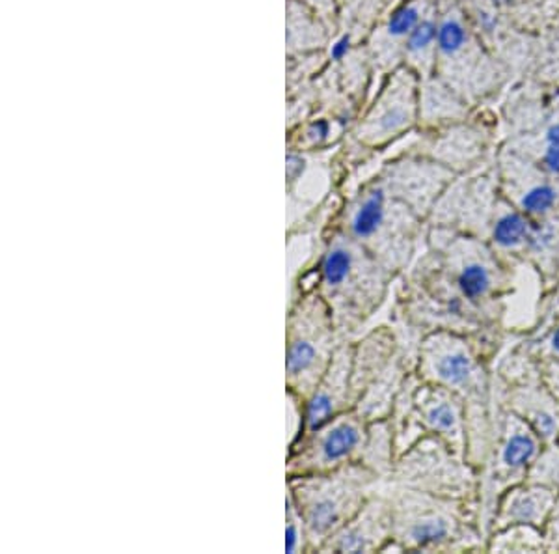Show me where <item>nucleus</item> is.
Masks as SVG:
<instances>
[{
  "instance_id": "f257e3e1",
  "label": "nucleus",
  "mask_w": 559,
  "mask_h": 554,
  "mask_svg": "<svg viewBox=\"0 0 559 554\" xmlns=\"http://www.w3.org/2000/svg\"><path fill=\"white\" fill-rule=\"evenodd\" d=\"M316 292L331 308L337 331L353 340L386 300L395 274L344 232L331 228L316 263Z\"/></svg>"
},
{
  "instance_id": "f03ea898",
  "label": "nucleus",
  "mask_w": 559,
  "mask_h": 554,
  "mask_svg": "<svg viewBox=\"0 0 559 554\" xmlns=\"http://www.w3.org/2000/svg\"><path fill=\"white\" fill-rule=\"evenodd\" d=\"M419 379L457 392L466 405L468 452L472 467H484L492 440L489 419V377L468 340L448 329L427 332L414 361Z\"/></svg>"
},
{
  "instance_id": "7ed1b4c3",
  "label": "nucleus",
  "mask_w": 559,
  "mask_h": 554,
  "mask_svg": "<svg viewBox=\"0 0 559 554\" xmlns=\"http://www.w3.org/2000/svg\"><path fill=\"white\" fill-rule=\"evenodd\" d=\"M379 490L392 504L394 522L392 543L384 553H452L484 547L471 500L440 497L388 482H381Z\"/></svg>"
},
{
  "instance_id": "20e7f679",
  "label": "nucleus",
  "mask_w": 559,
  "mask_h": 554,
  "mask_svg": "<svg viewBox=\"0 0 559 554\" xmlns=\"http://www.w3.org/2000/svg\"><path fill=\"white\" fill-rule=\"evenodd\" d=\"M424 221L376 176L344 197L331 228L362 245L397 276L413 260Z\"/></svg>"
},
{
  "instance_id": "39448f33",
  "label": "nucleus",
  "mask_w": 559,
  "mask_h": 554,
  "mask_svg": "<svg viewBox=\"0 0 559 554\" xmlns=\"http://www.w3.org/2000/svg\"><path fill=\"white\" fill-rule=\"evenodd\" d=\"M286 479V491L305 521L310 553H319L324 542L362 508L381 484L362 463Z\"/></svg>"
},
{
  "instance_id": "423d86ee",
  "label": "nucleus",
  "mask_w": 559,
  "mask_h": 554,
  "mask_svg": "<svg viewBox=\"0 0 559 554\" xmlns=\"http://www.w3.org/2000/svg\"><path fill=\"white\" fill-rule=\"evenodd\" d=\"M344 342L331 308L318 292L299 295L289 303L286 314V389L306 400Z\"/></svg>"
},
{
  "instance_id": "0eeeda50",
  "label": "nucleus",
  "mask_w": 559,
  "mask_h": 554,
  "mask_svg": "<svg viewBox=\"0 0 559 554\" xmlns=\"http://www.w3.org/2000/svg\"><path fill=\"white\" fill-rule=\"evenodd\" d=\"M490 440L479 485V521L490 530L496 504L513 485L526 482L527 472L539 458L545 443L519 414L506 409Z\"/></svg>"
},
{
  "instance_id": "6e6552de",
  "label": "nucleus",
  "mask_w": 559,
  "mask_h": 554,
  "mask_svg": "<svg viewBox=\"0 0 559 554\" xmlns=\"http://www.w3.org/2000/svg\"><path fill=\"white\" fill-rule=\"evenodd\" d=\"M384 482L463 500H471L477 490L474 467L466 465V459L431 434L421 435L397 456L392 474Z\"/></svg>"
},
{
  "instance_id": "1a4fd4ad",
  "label": "nucleus",
  "mask_w": 559,
  "mask_h": 554,
  "mask_svg": "<svg viewBox=\"0 0 559 554\" xmlns=\"http://www.w3.org/2000/svg\"><path fill=\"white\" fill-rule=\"evenodd\" d=\"M419 123V76L407 66L395 68L376 99L353 129L362 150H381L407 134Z\"/></svg>"
},
{
  "instance_id": "9d476101",
  "label": "nucleus",
  "mask_w": 559,
  "mask_h": 554,
  "mask_svg": "<svg viewBox=\"0 0 559 554\" xmlns=\"http://www.w3.org/2000/svg\"><path fill=\"white\" fill-rule=\"evenodd\" d=\"M368 427L369 422L350 409L306 432L286 450V476L336 471L349 463H360Z\"/></svg>"
},
{
  "instance_id": "9b49d317",
  "label": "nucleus",
  "mask_w": 559,
  "mask_h": 554,
  "mask_svg": "<svg viewBox=\"0 0 559 554\" xmlns=\"http://www.w3.org/2000/svg\"><path fill=\"white\" fill-rule=\"evenodd\" d=\"M377 176L395 198L413 208L419 217L427 219L452 173L437 161L405 155L382 165Z\"/></svg>"
},
{
  "instance_id": "f8f14e48",
  "label": "nucleus",
  "mask_w": 559,
  "mask_h": 554,
  "mask_svg": "<svg viewBox=\"0 0 559 554\" xmlns=\"http://www.w3.org/2000/svg\"><path fill=\"white\" fill-rule=\"evenodd\" d=\"M413 402L424 432L444 440L453 452L466 459L468 432L463 398L445 387L419 379L414 389Z\"/></svg>"
},
{
  "instance_id": "ddd939ff",
  "label": "nucleus",
  "mask_w": 559,
  "mask_h": 554,
  "mask_svg": "<svg viewBox=\"0 0 559 554\" xmlns=\"http://www.w3.org/2000/svg\"><path fill=\"white\" fill-rule=\"evenodd\" d=\"M392 504L377 487L362 508L324 542L319 553H384L392 543Z\"/></svg>"
},
{
  "instance_id": "4468645a",
  "label": "nucleus",
  "mask_w": 559,
  "mask_h": 554,
  "mask_svg": "<svg viewBox=\"0 0 559 554\" xmlns=\"http://www.w3.org/2000/svg\"><path fill=\"white\" fill-rule=\"evenodd\" d=\"M321 153L323 152L308 153L287 148L286 229L299 226L329 200L331 178L324 174V166L319 163Z\"/></svg>"
},
{
  "instance_id": "2eb2a0df",
  "label": "nucleus",
  "mask_w": 559,
  "mask_h": 554,
  "mask_svg": "<svg viewBox=\"0 0 559 554\" xmlns=\"http://www.w3.org/2000/svg\"><path fill=\"white\" fill-rule=\"evenodd\" d=\"M306 432L323 426L345 411L355 409L353 396V340L340 345L331 366L305 400ZM305 432V434H306Z\"/></svg>"
},
{
  "instance_id": "dca6fc26",
  "label": "nucleus",
  "mask_w": 559,
  "mask_h": 554,
  "mask_svg": "<svg viewBox=\"0 0 559 554\" xmlns=\"http://www.w3.org/2000/svg\"><path fill=\"white\" fill-rule=\"evenodd\" d=\"M558 498V491L547 485L532 484V482L513 485L496 504L490 530L498 532L516 524H527V527L543 530Z\"/></svg>"
},
{
  "instance_id": "f3484780",
  "label": "nucleus",
  "mask_w": 559,
  "mask_h": 554,
  "mask_svg": "<svg viewBox=\"0 0 559 554\" xmlns=\"http://www.w3.org/2000/svg\"><path fill=\"white\" fill-rule=\"evenodd\" d=\"M506 409L519 414L545 445L558 443L559 402L543 385L540 377H535L534 381L524 379L515 387H509Z\"/></svg>"
},
{
  "instance_id": "a211bd4d",
  "label": "nucleus",
  "mask_w": 559,
  "mask_h": 554,
  "mask_svg": "<svg viewBox=\"0 0 559 554\" xmlns=\"http://www.w3.org/2000/svg\"><path fill=\"white\" fill-rule=\"evenodd\" d=\"M403 350L392 327H376L353 342V396L355 405L369 382L388 368Z\"/></svg>"
},
{
  "instance_id": "6ab92c4d",
  "label": "nucleus",
  "mask_w": 559,
  "mask_h": 554,
  "mask_svg": "<svg viewBox=\"0 0 559 554\" xmlns=\"http://www.w3.org/2000/svg\"><path fill=\"white\" fill-rule=\"evenodd\" d=\"M437 38H439V15L437 8L419 21L411 36L405 39L401 58L419 79L435 75L437 71Z\"/></svg>"
},
{
  "instance_id": "aec40b11",
  "label": "nucleus",
  "mask_w": 559,
  "mask_h": 554,
  "mask_svg": "<svg viewBox=\"0 0 559 554\" xmlns=\"http://www.w3.org/2000/svg\"><path fill=\"white\" fill-rule=\"evenodd\" d=\"M442 79H419V123L439 126L442 121L461 120L466 115L464 103Z\"/></svg>"
},
{
  "instance_id": "412c9836",
  "label": "nucleus",
  "mask_w": 559,
  "mask_h": 554,
  "mask_svg": "<svg viewBox=\"0 0 559 554\" xmlns=\"http://www.w3.org/2000/svg\"><path fill=\"white\" fill-rule=\"evenodd\" d=\"M432 10L427 7V0H403V2H400L390 12L381 28L377 31V44H379L377 45V52L386 51L390 47L392 49L397 47L401 55L405 39L418 26L419 21L424 20L427 13L432 12Z\"/></svg>"
},
{
  "instance_id": "4be33fe9",
  "label": "nucleus",
  "mask_w": 559,
  "mask_h": 554,
  "mask_svg": "<svg viewBox=\"0 0 559 554\" xmlns=\"http://www.w3.org/2000/svg\"><path fill=\"white\" fill-rule=\"evenodd\" d=\"M395 459H397V450H395L394 427L390 419L369 422L368 437H366L360 463L368 467L377 479L384 482L392 474Z\"/></svg>"
},
{
  "instance_id": "5701e85b",
  "label": "nucleus",
  "mask_w": 559,
  "mask_h": 554,
  "mask_svg": "<svg viewBox=\"0 0 559 554\" xmlns=\"http://www.w3.org/2000/svg\"><path fill=\"white\" fill-rule=\"evenodd\" d=\"M524 249L545 271L559 269V215H548L532 224Z\"/></svg>"
},
{
  "instance_id": "b1692460",
  "label": "nucleus",
  "mask_w": 559,
  "mask_h": 554,
  "mask_svg": "<svg viewBox=\"0 0 559 554\" xmlns=\"http://www.w3.org/2000/svg\"><path fill=\"white\" fill-rule=\"evenodd\" d=\"M519 211L530 219H545L559 210V178L548 174L539 181L516 191Z\"/></svg>"
},
{
  "instance_id": "393cba45",
  "label": "nucleus",
  "mask_w": 559,
  "mask_h": 554,
  "mask_svg": "<svg viewBox=\"0 0 559 554\" xmlns=\"http://www.w3.org/2000/svg\"><path fill=\"white\" fill-rule=\"evenodd\" d=\"M334 142H336L334 121L326 116L300 121L295 128L289 129L287 134V148L300 150V152H324Z\"/></svg>"
},
{
  "instance_id": "a878e982",
  "label": "nucleus",
  "mask_w": 559,
  "mask_h": 554,
  "mask_svg": "<svg viewBox=\"0 0 559 554\" xmlns=\"http://www.w3.org/2000/svg\"><path fill=\"white\" fill-rule=\"evenodd\" d=\"M532 224H534V219L527 217L522 211H503L492 223L490 239L495 243L496 249H524L530 232H532Z\"/></svg>"
},
{
  "instance_id": "bb28decb",
  "label": "nucleus",
  "mask_w": 559,
  "mask_h": 554,
  "mask_svg": "<svg viewBox=\"0 0 559 554\" xmlns=\"http://www.w3.org/2000/svg\"><path fill=\"white\" fill-rule=\"evenodd\" d=\"M526 482L547 485L559 493V440L547 445L527 472Z\"/></svg>"
},
{
  "instance_id": "cd10ccee",
  "label": "nucleus",
  "mask_w": 559,
  "mask_h": 554,
  "mask_svg": "<svg viewBox=\"0 0 559 554\" xmlns=\"http://www.w3.org/2000/svg\"><path fill=\"white\" fill-rule=\"evenodd\" d=\"M286 553H310V542L305 521L300 517L292 495L286 491Z\"/></svg>"
},
{
  "instance_id": "c85d7f7f",
  "label": "nucleus",
  "mask_w": 559,
  "mask_h": 554,
  "mask_svg": "<svg viewBox=\"0 0 559 554\" xmlns=\"http://www.w3.org/2000/svg\"><path fill=\"white\" fill-rule=\"evenodd\" d=\"M287 448H292L306 432L305 398L286 389Z\"/></svg>"
},
{
  "instance_id": "c756f323",
  "label": "nucleus",
  "mask_w": 559,
  "mask_h": 554,
  "mask_svg": "<svg viewBox=\"0 0 559 554\" xmlns=\"http://www.w3.org/2000/svg\"><path fill=\"white\" fill-rule=\"evenodd\" d=\"M539 377L550 394L559 402V358L539 363Z\"/></svg>"
},
{
  "instance_id": "7c9ffc66",
  "label": "nucleus",
  "mask_w": 559,
  "mask_h": 554,
  "mask_svg": "<svg viewBox=\"0 0 559 554\" xmlns=\"http://www.w3.org/2000/svg\"><path fill=\"white\" fill-rule=\"evenodd\" d=\"M543 534L547 542V551H559V498L548 516Z\"/></svg>"
},
{
  "instance_id": "2f4dec72",
  "label": "nucleus",
  "mask_w": 559,
  "mask_h": 554,
  "mask_svg": "<svg viewBox=\"0 0 559 554\" xmlns=\"http://www.w3.org/2000/svg\"><path fill=\"white\" fill-rule=\"evenodd\" d=\"M306 8H310L319 20L329 23L336 13V0H300Z\"/></svg>"
},
{
  "instance_id": "473e14b6",
  "label": "nucleus",
  "mask_w": 559,
  "mask_h": 554,
  "mask_svg": "<svg viewBox=\"0 0 559 554\" xmlns=\"http://www.w3.org/2000/svg\"><path fill=\"white\" fill-rule=\"evenodd\" d=\"M540 361L539 363H545V361H554V358H559V327L556 331L550 334V337L540 344L539 347Z\"/></svg>"
},
{
  "instance_id": "72a5a7b5",
  "label": "nucleus",
  "mask_w": 559,
  "mask_h": 554,
  "mask_svg": "<svg viewBox=\"0 0 559 554\" xmlns=\"http://www.w3.org/2000/svg\"><path fill=\"white\" fill-rule=\"evenodd\" d=\"M543 168L559 178V144H550L543 153Z\"/></svg>"
},
{
  "instance_id": "f704fd0d",
  "label": "nucleus",
  "mask_w": 559,
  "mask_h": 554,
  "mask_svg": "<svg viewBox=\"0 0 559 554\" xmlns=\"http://www.w3.org/2000/svg\"><path fill=\"white\" fill-rule=\"evenodd\" d=\"M350 51V36L345 34L342 38H337L331 47V60L334 62H342Z\"/></svg>"
},
{
  "instance_id": "c9c22d12",
  "label": "nucleus",
  "mask_w": 559,
  "mask_h": 554,
  "mask_svg": "<svg viewBox=\"0 0 559 554\" xmlns=\"http://www.w3.org/2000/svg\"><path fill=\"white\" fill-rule=\"evenodd\" d=\"M545 141H547V146H550V144H559V121L558 123H554L552 128L548 129Z\"/></svg>"
},
{
  "instance_id": "e433bc0d",
  "label": "nucleus",
  "mask_w": 559,
  "mask_h": 554,
  "mask_svg": "<svg viewBox=\"0 0 559 554\" xmlns=\"http://www.w3.org/2000/svg\"><path fill=\"white\" fill-rule=\"evenodd\" d=\"M489 2L495 8H511L515 7L519 0H489Z\"/></svg>"
}]
</instances>
